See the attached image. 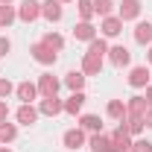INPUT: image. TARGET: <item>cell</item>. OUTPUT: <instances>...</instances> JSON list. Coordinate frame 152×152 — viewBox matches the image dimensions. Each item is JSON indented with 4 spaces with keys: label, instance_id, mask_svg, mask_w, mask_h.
<instances>
[{
    "label": "cell",
    "instance_id": "cell-1",
    "mask_svg": "<svg viewBox=\"0 0 152 152\" xmlns=\"http://www.w3.org/2000/svg\"><path fill=\"white\" fill-rule=\"evenodd\" d=\"M132 149V140H129V132L126 129H117L111 134V149L108 152H129Z\"/></svg>",
    "mask_w": 152,
    "mask_h": 152
},
{
    "label": "cell",
    "instance_id": "cell-2",
    "mask_svg": "<svg viewBox=\"0 0 152 152\" xmlns=\"http://www.w3.org/2000/svg\"><path fill=\"white\" fill-rule=\"evenodd\" d=\"M38 15H41V3H35V0H23V3H20V9H18V18L20 20L29 23V20H35Z\"/></svg>",
    "mask_w": 152,
    "mask_h": 152
},
{
    "label": "cell",
    "instance_id": "cell-3",
    "mask_svg": "<svg viewBox=\"0 0 152 152\" xmlns=\"http://www.w3.org/2000/svg\"><path fill=\"white\" fill-rule=\"evenodd\" d=\"M140 15V0H123L120 3V20H132Z\"/></svg>",
    "mask_w": 152,
    "mask_h": 152
},
{
    "label": "cell",
    "instance_id": "cell-4",
    "mask_svg": "<svg viewBox=\"0 0 152 152\" xmlns=\"http://www.w3.org/2000/svg\"><path fill=\"white\" fill-rule=\"evenodd\" d=\"M32 58L41 61V64H53V61H56V53H53L47 44H35V47H32Z\"/></svg>",
    "mask_w": 152,
    "mask_h": 152
},
{
    "label": "cell",
    "instance_id": "cell-5",
    "mask_svg": "<svg viewBox=\"0 0 152 152\" xmlns=\"http://www.w3.org/2000/svg\"><path fill=\"white\" fill-rule=\"evenodd\" d=\"M64 146H67V149H82V146H85V134H82V129L64 132Z\"/></svg>",
    "mask_w": 152,
    "mask_h": 152
},
{
    "label": "cell",
    "instance_id": "cell-6",
    "mask_svg": "<svg viewBox=\"0 0 152 152\" xmlns=\"http://www.w3.org/2000/svg\"><path fill=\"white\" fill-rule=\"evenodd\" d=\"M126 114H132V117H143V114H146V96H132V99L126 102Z\"/></svg>",
    "mask_w": 152,
    "mask_h": 152
},
{
    "label": "cell",
    "instance_id": "cell-7",
    "mask_svg": "<svg viewBox=\"0 0 152 152\" xmlns=\"http://www.w3.org/2000/svg\"><path fill=\"white\" fill-rule=\"evenodd\" d=\"M146 82H149V70L146 67H134L129 73V85L132 88H146Z\"/></svg>",
    "mask_w": 152,
    "mask_h": 152
},
{
    "label": "cell",
    "instance_id": "cell-8",
    "mask_svg": "<svg viewBox=\"0 0 152 152\" xmlns=\"http://www.w3.org/2000/svg\"><path fill=\"white\" fill-rule=\"evenodd\" d=\"M88 146H91L94 152H108V149H111V137H108V134H102V132H96L94 137L88 140Z\"/></svg>",
    "mask_w": 152,
    "mask_h": 152
},
{
    "label": "cell",
    "instance_id": "cell-9",
    "mask_svg": "<svg viewBox=\"0 0 152 152\" xmlns=\"http://www.w3.org/2000/svg\"><path fill=\"white\" fill-rule=\"evenodd\" d=\"M38 91H41L44 96H56V91H58V79H56V76H41Z\"/></svg>",
    "mask_w": 152,
    "mask_h": 152
},
{
    "label": "cell",
    "instance_id": "cell-10",
    "mask_svg": "<svg viewBox=\"0 0 152 152\" xmlns=\"http://www.w3.org/2000/svg\"><path fill=\"white\" fill-rule=\"evenodd\" d=\"M73 35L79 38V41H94V38H96V29L91 26V23H88V20H82V23H76Z\"/></svg>",
    "mask_w": 152,
    "mask_h": 152
},
{
    "label": "cell",
    "instance_id": "cell-11",
    "mask_svg": "<svg viewBox=\"0 0 152 152\" xmlns=\"http://www.w3.org/2000/svg\"><path fill=\"white\" fill-rule=\"evenodd\" d=\"M35 94H38V88L32 82H20L18 85V99H23V105H29V102L35 99Z\"/></svg>",
    "mask_w": 152,
    "mask_h": 152
},
{
    "label": "cell",
    "instance_id": "cell-12",
    "mask_svg": "<svg viewBox=\"0 0 152 152\" xmlns=\"http://www.w3.org/2000/svg\"><path fill=\"white\" fill-rule=\"evenodd\" d=\"M120 29H123V20L120 18H108L102 20V35H108V38H114V35H120Z\"/></svg>",
    "mask_w": 152,
    "mask_h": 152
},
{
    "label": "cell",
    "instance_id": "cell-13",
    "mask_svg": "<svg viewBox=\"0 0 152 152\" xmlns=\"http://www.w3.org/2000/svg\"><path fill=\"white\" fill-rule=\"evenodd\" d=\"M82 105H85V94H82V91H73V96L64 102V111H67V114H79Z\"/></svg>",
    "mask_w": 152,
    "mask_h": 152
},
{
    "label": "cell",
    "instance_id": "cell-14",
    "mask_svg": "<svg viewBox=\"0 0 152 152\" xmlns=\"http://www.w3.org/2000/svg\"><path fill=\"white\" fill-rule=\"evenodd\" d=\"M41 15L47 20H58L61 18V6H58V0H47L44 6H41Z\"/></svg>",
    "mask_w": 152,
    "mask_h": 152
},
{
    "label": "cell",
    "instance_id": "cell-15",
    "mask_svg": "<svg viewBox=\"0 0 152 152\" xmlns=\"http://www.w3.org/2000/svg\"><path fill=\"white\" fill-rule=\"evenodd\" d=\"M58 111H64V105L58 102L56 96H44V99H41V114H50V117H53V114H58Z\"/></svg>",
    "mask_w": 152,
    "mask_h": 152
},
{
    "label": "cell",
    "instance_id": "cell-16",
    "mask_svg": "<svg viewBox=\"0 0 152 152\" xmlns=\"http://www.w3.org/2000/svg\"><path fill=\"white\" fill-rule=\"evenodd\" d=\"M102 70V58L99 56H85V61H82V73H99Z\"/></svg>",
    "mask_w": 152,
    "mask_h": 152
},
{
    "label": "cell",
    "instance_id": "cell-17",
    "mask_svg": "<svg viewBox=\"0 0 152 152\" xmlns=\"http://www.w3.org/2000/svg\"><path fill=\"white\" fill-rule=\"evenodd\" d=\"M108 53H111V61L117 64V67H123V64H129V50H126V47H111Z\"/></svg>",
    "mask_w": 152,
    "mask_h": 152
},
{
    "label": "cell",
    "instance_id": "cell-18",
    "mask_svg": "<svg viewBox=\"0 0 152 152\" xmlns=\"http://www.w3.org/2000/svg\"><path fill=\"white\" fill-rule=\"evenodd\" d=\"M134 41H137V44L152 41V23H137V29H134Z\"/></svg>",
    "mask_w": 152,
    "mask_h": 152
},
{
    "label": "cell",
    "instance_id": "cell-19",
    "mask_svg": "<svg viewBox=\"0 0 152 152\" xmlns=\"http://www.w3.org/2000/svg\"><path fill=\"white\" fill-rule=\"evenodd\" d=\"M35 117H38V111L32 108V105H20V111H18V123L29 126V123H35Z\"/></svg>",
    "mask_w": 152,
    "mask_h": 152
},
{
    "label": "cell",
    "instance_id": "cell-20",
    "mask_svg": "<svg viewBox=\"0 0 152 152\" xmlns=\"http://www.w3.org/2000/svg\"><path fill=\"white\" fill-rule=\"evenodd\" d=\"M108 117L123 120V117H126V102H123V99H111V102H108Z\"/></svg>",
    "mask_w": 152,
    "mask_h": 152
},
{
    "label": "cell",
    "instance_id": "cell-21",
    "mask_svg": "<svg viewBox=\"0 0 152 152\" xmlns=\"http://www.w3.org/2000/svg\"><path fill=\"white\" fill-rule=\"evenodd\" d=\"M15 18H18V12H15L9 3H3V6H0V26H9Z\"/></svg>",
    "mask_w": 152,
    "mask_h": 152
},
{
    "label": "cell",
    "instance_id": "cell-22",
    "mask_svg": "<svg viewBox=\"0 0 152 152\" xmlns=\"http://www.w3.org/2000/svg\"><path fill=\"white\" fill-rule=\"evenodd\" d=\"M82 129H88V132H102V123H99V117H94V114H85L82 117Z\"/></svg>",
    "mask_w": 152,
    "mask_h": 152
},
{
    "label": "cell",
    "instance_id": "cell-23",
    "mask_svg": "<svg viewBox=\"0 0 152 152\" xmlns=\"http://www.w3.org/2000/svg\"><path fill=\"white\" fill-rule=\"evenodd\" d=\"M120 129H126L129 134H140V129H143V117H132V114H129L126 126H120Z\"/></svg>",
    "mask_w": 152,
    "mask_h": 152
},
{
    "label": "cell",
    "instance_id": "cell-24",
    "mask_svg": "<svg viewBox=\"0 0 152 152\" xmlns=\"http://www.w3.org/2000/svg\"><path fill=\"white\" fill-rule=\"evenodd\" d=\"M88 53H91V56H105V53H108V47H105V41H102V38H94V41H91V50H88Z\"/></svg>",
    "mask_w": 152,
    "mask_h": 152
},
{
    "label": "cell",
    "instance_id": "cell-25",
    "mask_svg": "<svg viewBox=\"0 0 152 152\" xmlns=\"http://www.w3.org/2000/svg\"><path fill=\"white\" fill-rule=\"evenodd\" d=\"M41 44H47V47H50L53 53L64 47V41H61V35H53V32H50V35H44V41H41Z\"/></svg>",
    "mask_w": 152,
    "mask_h": 152
},
{
    "label": "cell",
    "instance_id": "cell-26",
    "mask_svg": "<svg viewBox=\"0 0 152 152\" xmlns=\"http://www.w3.org/2000/svg\"><path fill=\"white\" fill-rule=\"evenodd\" d=\"M82 85H85V73H67V88H73V91H79V88H82Z\"/></svg>",
    "mask_w": 152,
    "mask_h": 152
},
{
    "label": "cell",
    "instance_id": "cell-27",
    "mask_svg": "<svg viewBox=\"0 0 152 152\" xmlns=\"http://www.w3.org/2000/svg\"><path fill=\"white\" fill-rule=\"evenodd\" d=\"M111 0H94V12L96 15H105V18H108V15H111Z\"/></svg>",
    "mask_w": 152,
    "mask_h": 152
},
{
    "label": "cell",
    "instance_id": "cell-28",
    "mask_svg": "<svg viewBox=\"0 0 152 152\" xmlns=\"http://www.w3.org/2000/svg\"><path fill=\"white\" fill-rule=\"evenodd\" d=\"M15 126L12 123H0V140H15Z\"/></svg>",
    "mask_w": 152,
    "mask_h": 152
},
{
    "label": "cell",
    "instance_id": "cell-29",
    "mask_svg": "<svg viewBox=\"0 0 152 152\" xmlns=\"http://www.w3.org/2000/svg\"><path fill=\"white\" fill-rule=\"evenodd\" d=\"M79 15L88 20L91 15H94V0H79Z\"/></svg>",
    "mask_w": 152,
    "mask_h": 152
},
{
    "label": "cell",
    "instance_id": "cell-30",
    "mask_svg": "<svg viewBox=\"0 0 152 152\" xmlns=\"http://www.w3.org/2000/svg\"><path fill=\"white\" fill-rule=\"evenodd\" d=\"M129 152H152V143H149V140H134Z\"/></svg>",
    "mask_w": 152,
    "mask_h": 152
},
{
    "label": "cell",
    "instance_id": "cell-31",
    "mask_svg": "<svg viewBox=\"0 0 152 152\" xmlns=\"http://www.w3.org/2000/svg\"><path fill=\"white\" fill-rule=\"evenodd\" d=\"M12 94V82L9 79H0V96H9Z\"/></svg>",
    "mask_w": 152,
    "mask_h": 152
},
{
    "label": "cell",
    "instance_id": "cell-32",
    "mask_svg": "<svg viewBox=\"0 0 152 152\" xmlns=\"http://www.w3.org/2000/svg\"><path fill=\"white\" fill-rule=\"evenodd\" d=\"M12 50V44H9V38H0V56H6Z\"/></svg>",
    "mask_w": 152,
    "mask_h": 152
},
{
    "label": "cell",
    "instance_id": "cell-33",
    "mask_svg": "<svg viewBox=\"0 0 152 152\" xmlns=\"http://www.w3.org/2000/svg\"><path fill=\"white\" fill-rule=\"evenodd\" d=\"M6 114H9V108H6V102H0V123H6Z\"/></svg>",
    "mask_w": 152,
    "mask_h": 152
},
{
    "label": "cell",
    "instance_id": "cell-34",
    "mask_svg": "<svg viewBox=\"0 0 152 152\" xmlns=\"http://www.w3.org/2000/svg\"><path fill=\"white\" fill-rule=\"evenodd\" d=\"M143 123H146V126H152V108H146V114H143Z\"/></svg>",
    "mask_w": 152,
    "mask_h": 152
},
{
    "label": "cell",
    "instance_id": "cell-35",
    "mask_svg": "<svg viewBox=\"0 0 152 152\" xmlns=\"http://www.w3.org/2000/svg\"><path fill=\"white\" fill-rule=\"evenodd\" d=\"M146 102H152V88H146Z\"/></svg>",
    "mask_w": 152,
    "mask_h": 152
},
{
    "label": "cell",
    "instance_id": "cell-36",
    "mask_svg": "<svg viewBox=\"0 0 152 152\" xmlns=\"http://www.w3.org/2000/svg\"><path fill=\"white\" fill-rule=\"evenodd\" d=\"M149 61H152V50H149Z\"/></svg>",
    "mask_w": 152,
    "mask_h": 152
},
{
    "label": "cell",
    "instance_id": "cell-37",
    "mask_svg": "<svg viewBox=\"0 0 152 152\" xmlns=\"http://www.w3.org/2000/svg\"><path fill=\"white\" fill-rule=\"evenodd\" d=\"M0 152H9V149H0Z\"/></svg>",
    "mask_w": 152,
    "mask_h": 152
},
{
    "label": "cell",
    "instance_id": "cell-38",
    "mask_svg": "<svg viewBox=\"0 0 152 152\" xmlns=\"http://www.w3.org/2000/svg\"><path fill=\"white\" fill-rule=\"evenodd\" d=\"M3 3H9V0H3Z\"/></svg>",
    "mask_w": 152,
    "mask_h": 152
}]
</instances>
